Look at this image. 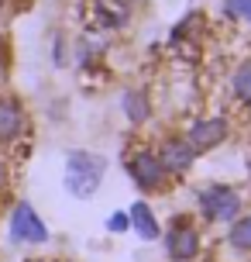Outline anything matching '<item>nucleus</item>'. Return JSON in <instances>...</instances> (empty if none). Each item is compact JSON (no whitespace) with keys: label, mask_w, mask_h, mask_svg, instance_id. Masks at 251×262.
<instances>
[{"label":"nucleus","mask_w":251,"mask_h":262,"mask_svg":"<svg viewBox=\"0 0 251 262\" xmlns=\"http://www.w3.org/2000/svg\"><path fill=\"white\" fill-rule=\"evenodd\" d=\"M11 238L14 242H31V245H38V242L48 238V228H45V221L35 214L31 204H17V207H14V214H11Z\"/></svg>","instance_id":"obj_2"},{"label":"nucleus","mask_w":251,"mask_h":262,"mask_svg":"<svg viewBox=\"0 0 251 262\" xmlns=\"http://www.w3.org/2000/svg\"><path fill=\"white\" fill-rule=\"evenodd\" d=\"M124 111H128L131 121H145L148 118V100L141 93H128V97H124Z\"/></svg>","instance_id":"obj_11"},{"label":"nucleus","mask_w":251,"mask_h":262,"mask_svg":"<svg viewBox=\"0 0 251 262\" xmlns=\"http://www.w3.org/2000/svg\"><path fill=\"white\" fill-rule=\"evenodd\" d=\"M128 217H124V214H110V221H107V228H110V231H124V228H128Z\"/></svg>","instance_id":"obj_14"},{"label":"nucleus","mask_w":251,"mask_h":262,"mask_svg":"<svg viewBox=\"0 0 251 262\" xmlns=\"http://www.w3.org/2000/svg\"><path fill=\"white\" fill-rule=\"evenodd\" d=\"M231 17H241V21H251V0H227L224 4Z\"/></svg>","instance_id":"obj_13"},{"label":"nucleus","mask_w":251,"mask_h":262,"mask_svg":"<svg viewBox=\"0 0 251 262\" xmlns=\"http://www.w3.org/2000/svg\"><path fill=\"white\" fill-rule=\"evenodd\" d=\"M227 138V124L224 121H199V124H193V131H189V145L193 148H213V145H220Z\"/></svg>","instance_id":"obj_8"},{"label":"nucleus","mask_w":251,"mask_h":262,"mask_svg":"<svg viewBox=\"0 0 251 262\" xmlns=\"http://www.w3.org/2000/svg\"><path fill=\"white\" fill-rule=\"evenodd\" d=\"M193 159H196V148L189 142H165L162 145V156H159V162H162V169L165 172H186L189 166H193Z\"/></svg>","instance_id":"obj_5"},{"label":"nucleus","mask_w":251,"mask_h":262,"mask_svg":"<svg viewBox=\"0 0 251 262\" xmlns=\"http://www.w3.org/2000/svg\"><path fill=\"white\" fill-rule=\"evenodd\" d=\"M4 83H7V55L0 52V86H4Z\"/></svg>","instance_id":"obj_15"},{"label":"nucleus","mask_w":251,"mask_h":262,"mask_svg":"<svg viewBox=\"0 0 251 262\" xmlns=\"http://www.w3.org/2000/svg\"><path fill=\"white\" fill-rule=\"evenodd\" d=\"M131 224L138 228L141 238H159V221H155V214L148 210V204H134L131 207Z\"/></svg>","instance_id":"obj_9"},{"label":"nucleus","mask_w":251,"mask_h":262,"mask_svg":"<svg viewBox=\"0 0 251 262\" xmlns=\"http://www.w3.org/2000/svg\"><path fill=\"white\" fill-rule=\"evenodd\" d=\"M231 245H234V249L251 252V217L234 221V228H231Z\"/></svg>","instance_id":"obj_10"},{"label":"nucleus","mask_w":251,"mask_h":262,"mask_svg":"<svg viewBox=\"0 0 251 262\" xmlns=\"http://www.w3.org/2000/svg\"><path fill=\"white\" fill-rule=\"evenodd\" d=\"M199 207H203V214H207L210 221H231V217L238 214L241 200H238V193L227 190V186H210V190L199 193Z\"/></svg>","instance_id":"obj_3"},{"label":"nucleus","mask_w":251,"mask_h":262,"mask_svg":"<svg viewBox=\"0 0 251 262\" xmlns=\"http://www.w3.org/2000/svg\"><path fill=\"white\" fill-rule=\"evenodd\" d=\"M24 111L14 97H0V145H11L24 131Z\"/></svg>","instance_id":"obj_4"},{"label":"nucleus","mask_w":251,"mask_h":262,"mask_svg":"<svg viewBox=\"0 0 251 262\" xmlns=\"http://www.w3.org/2000/svg\"><path fill=\"white\" fill-rule=\"evenodd\" d=\"M196 252H199V235L189 228V224L172 228V235H169V255H172V259L186 262V259H193Z\"/></svg>","instance_id":"obj_7"},{"label":"nucleus","mask_w":251,"mask_h":262,"mask_svg":"<svg viewBox=\"0 0 251 262\" xmlns=\"http://www.w3.org/2000/svg\"><path fill=\"white\" fill-rule=\"evenodd\" d=\"M234 90H238L241 100H248V104H251V62H244L238 69V76H234Z\"/></svg>","instance_id":"obj_12"},{"label":"nucleus","mask_w":251,"mask_h":262,"mask_svg":"<svg viewBox=\"0 0 251 262\" xmlns=\"http://www.w3.org/2000/svg\"><path fill=\"white\" fill-rule=\"evenodd\" d=\"M131 176L141 186H159L162 176H165V169H162L159 156H152V152H138V156L131 159Z\"/></svg>","instance_id":"obj_6"},{"label":"nucleus","mask_w":251,"mask_h":262,"mask_svg":"<svg viewBox=\"0 0 251 262\" xmlns=\"http://www.w3.org/2000/svg\"><path fill=\"white\" fill-rule=\"evenodd\" d=\"M104 169L107 162L93 152H69V162H66V190L72 196H93L100 190V180H104Z\"/></svg>","instance_id":"obj_1"},{"label":"nucleus","mask_w":251,"mask_h":262,"mask_svg":"<svg viewBox=\"0 0 251 262\" xmlns=\"http://www.w3.org/2000/svg\"><path fill=\"white\" fill-rule=\"evenodd\" d=\"M4 180H7V169H4V162H0V186H4Z\"/></svg>","instance_id":"obj_16"}]
</instances>
